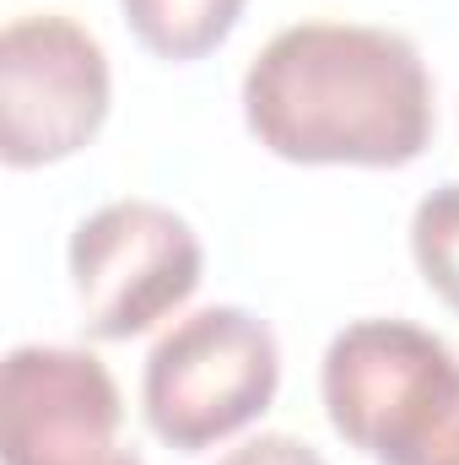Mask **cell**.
<instances>
[{
    "instance_id": "52a82bcc",
    "label": "cell",
    "mask_w": 459,
    "mask_h": 465,
    "mask_svg": "<svg viewBox=\"0 0 459 465\" xmlns=\"http://www.w3.org/2000/svg\"><path fill=\"white\" fill-rule=\"evenodd\" d=\"M243 5L249 0H119L135 44L173 65H190V60H206L211 49H222Z\"/></svg>"
},
{
    "instance_id": "277c9868",
    "label": "cell",
    "mask_w": 459,
    "mask_h": 465,
    "mask_svg": "<svg viewBox=\"0 0 459 465\" xmlns=\"http://www.w3.org/2000/svg\"><path fill=\"white\" fill-rule=\"evenodd\" d=\"M109 54L103 44L60 16L27 11L0 33V163L49 168L93 146L109 119Z\"/></svg>"
},
{
    "instance_id": "30bf717a",
    "label": "cell",
    "mask_w": 459,
    "mask_h": 465,
    "mask_svg": "<svg viewBox=\"0 0 459 465\" xmlns=\"http://www.w3.org/2000/svg\"><path fill=\"white\" fill-rule=\"evenodd\" d=\"M217 465H325V455L308 444V439H292V433H259L249 444L228 450Z\"/></svg>"
},
{
    "instance_id": "5b68a950",
    "label": "cell",
    "mask_w": 459,
    "mask_h": 465,
    "mask_svg": "<svg viewBox=\"0 0 459 465\" xmlns=\"http://www.w3.org/2000/svg\"><path fill=\"white\" fill-rule=\"evenodd\" d=\"M5 465H141L114 373L76 347H16L0 373Z\"/></svg>"
},
{
    "instance_id": "ba28073f",
    "label": "cell",
    "mask_w": 459,
    "mask_h": 465,
    "mask_svg": "<svg viewBox=\"0 0 459 465\" xmlns=\"http://www.w3.org/2000/svg\"><path fill=\"white\" fill-rule=\"evenodd\" d=\"M373 465H459V362L411 406Z\"/></svg>"
},
{
    "instance_id": "6da1fadb",
    "label": "cell",
    "mask_w": 459,
    "mask_h": 465,
    "mask_svg": "<svg viewBox=\"0 0 459 465\" xmlns=\"http://www.w3.org/2000/svg\"><path fill=\"white\" fill-rule=\"evenodd\" d=\"M243 124L281 163L405 168L433 141V76L395 27L298 22L249 60Z\"/></svg>"
},
{
    "instance_id": "9c48e42d",
    "label": "cell",
    "mask_w": 459,
    "mask_h": 465,
    "mask_svg": "<svg viewBox=\"0 0 459 465\" xmlns=\"http://www.w3.org/2000/svg\"><path fill=\"white\" fill-rule=\"evenodd\" d=\"M411 254H416L422 282L459 314V179L422 195L411 217Z\"/></svg>"
},
{
    "instance_id": "3957f363",
    "label": "cell",
    "mask_w": 459,
    "mask_h": 465,
    "mask_svg": "<svg viewBox=\"0 0 459 465\" xmlns=\"http://www.w3.org/2000/svg\"><path fill=\"white\" fill-rule=\"evenodd\" d=\"M71 292L93 341H130L179 314L206 271L195 228L157 201H114L71 232Z\"/></svg>"
},
{
    "instance_id": "7a4b0ae2",
    "label": "cell",
    "mask_w": 459,
    "mask_h": 465,
    "mask_svg": "<svg viewBox=\"0 0 459 465\" xmlns=\"http://www.w3.org/2000/svg\"><path fill=\"white\" fill-rule=\"evenodd\" d=\"M276 390H281V347L270 325L249 309L217 303L179 320L151 347L141 373V411L168 450L200 455L259 422Z\"/></svg>"
},
{
    "instance_id": "8992f818",
    "label": "cell",
    "mask_w": 459,
    "mask_h": 465,
    "mask_svg": "<svg viewBox=\"0 0 459 465\" xmlns=\"http://www.w3.org/2000/svg\"><path fill=\"white\" fill-rule=\"evenodd\" d=\"M449 341L411 320H356L325 351V417L362 460H378L411 406L454 368Z\"/></svg>"
}]
</instances>
